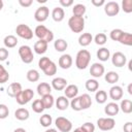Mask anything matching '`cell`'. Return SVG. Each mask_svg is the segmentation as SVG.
<instances>
[{
	"label": "cell",
	"instance_id": "3957f363",
	"mask_svg": "<svg viewBox=\"0 0 132 132\" xmlns=\"http://www.w3.org/2000/svg\"><path fill=\"white\" fill-rule=\"evenodd\" d=\"M68 26L70 30L74 33H80L85 28V19L84 16L72 15L68 20Z\"/></svg>",
	"mask_w": 132,
	"mask_h": 132
},
{
	"label": "cell",
	"instance_id": "5bb4252c",
	"mask_svg": "<svg viewBox=\"0 0 132 132\" xmlns=\"http://www.w3.org/2000/svg\"><path fill=\"white\" fill-rule=\"evenodd\" d=\"M22 91V85L20 82H12L8 86L7 88V95L10 96V97H13L15 98Z\"/></svg>",
	"mask_w": 132,
	"mask_h": 132
},
{
	"label": "cell",
	"instance_id": "681fc988",
	"mask_svg": "<svg viewBox=\"0 0 132 132\" xmlns=\"http://www.w3.org/2000/svg\"><path fill=\"white\" fill-rule=\"evenodd\" d=\"M19 3H20V5L23 6V7H29V6L32 5L33 1H32V0H19Z\"/></svg>",
	"mask_w": 132,
	"mask_h": 132
},
{
	"label": "cell",
	"instance_id": "ee69618b",
	"mask_svg": "<svg viewBox=\"0 0 132 132\" xmlns=\"http://www.w3.org/2000/svg\"><path fill=\"white\" fill-rule=\"evenodd\" d=\"M122 8L126 13L132 12V0H123L122 1Z\"/></svg>",
	"mask_w": 132,
	"mask_h": 132
},
{
	"label": "cell",
	"instance_id": "d590c367",
	"mask_svg": "<svg viewBox=\"0 0 132 132\" xmlns=\"http://www.w3.org/2000/svg\"><path fill=\"white\" fill-rule=\"evenodd\" d=\"M41 101H42V103H43L44 108H51V107H53V105H54V103H55V99H54V97H53L51 94H50V95L42 96Z\"/></svg>",
	"mask_w": 132,
	"mask_h": 132
},
{
	"label": "cell",
	"instance_id": "bcb514c9",
	"mask_svg": "<svg viewBox=\"0 0 132 132\" xmlns=\"http://www.w3.org/2000/svg\"><path fill=\"white\" fill-rule=\"evenodd\" d=\"M51 61H52V60H51L48 57H42V58H40L39 61H38V66H39V68L42 70Z\"/></svg>",
	"mask_w": 132,
	"mask_h": 132
},
{
	"label": "cell",
	"instance_id": "f35d334b",
	"mask_svg": "<svg viewBox=\"0 0 132 132\" xmlns=\"http://www.w3.org/2000/svg\"><path fill=\"white\" fill-rule=\"evenodd\" d=\"M39 122H40V124H41L42 127H50V126L52 125L53 119H52V117H51L50 114L45 113V114H43V116L40 117Z\"/></svg>",
	"mask_w": 132,
	"mask_h": 132
},
{
	"label": "cell",
	"instance_id": "603a6c76",
	"mask_svg": "<svg viewBox=\"0 0 132 132\" xmlns=\"http://www.w3.org/2000/svg\"><path fill=\"white\" fill-rule=\"evenodd\" d=\"M69 106V101L68 98H66L65 96H59L56 100V107L59 110H65L67 109V107Z\"/></svg>",
	"mask_w": 132,
	"mask_h": 132
},
{
	"label": "cell",
	"instance_id": "ffe728a7",
	"mask_svg": "<svg viewBox=\"0 0 132 132\" xmlns=\"http://www.w3.org/2000/svg\"><path fill=\"white\" fill-rule=\"evenodd\" d=\"M47 51V42L44 40H38L34 44V52L38 55H42Z\"/></svg>",
	"mask_w": 132,
	"mask_h": 132
},
{
	"label": "cell",
	"instance_id": "7402d4cb",
	"mask_svg": "<svg viewBox=\"0 0 132 132\" xmlns=\"http://www.w3.org/2000/svg\"><path fill=\"white\" fill-rule=\"evenodd\" d=\"M29 110L27 108H24V107H21V108H18L15 111H14V117L15 119H18L19 121H26L29 119Z\"/></svg>",
	"mask_w": 132,
	"mask_h": 132
},
{
	"label": "cell",
	"instance_id": "d4e9b609",
	"mask_svg": "<svg viewBox=\"0 0 132 132\" xmlns=\"http://www.w3.org/2000/svg\"><path fill=\"white\" fill-rule=\"evenodd\" d=\"M109 57H110V52H109L108 48H106V47H101V48H99V50L97 51V58H98L100 61L105 62V61H107V60L109 59Z\"/></svg>",
	"mask_w": 132,
	"mask_h": 132
},
{
	"label": "cell",
	"instance_id": "f1b7e54d",
	"mask_svg": "<svg viewBox=\"0 0 132 132\" xmlns=\"http://www.w3.org/2000/svg\"><path fill=\"white\" fill-rule=\"evenodd\" d=\"M42 71L44 72L45 75L52 76V75L56 74V72H57V66H56V64H55L53 61H51V62L42 69Z\"/></svg>",
	"mask_w": 132,
	"mask_h": 132
},
{
	"label": "cell",
	"instance_id": "836d02e7",
	"mask_svg": "<svg viewBox=\"0 0 132 132\" xmlns=\"http://www.w3.org/2000/svg\"><path fill=\"white\" fill-rule=\"evenodd\" d=\"M119 41L125 45H132V35L129 32H123Z\"/></svg>",
	"mask_w": 132,
	"mask_h": 132
},
{
	"label": "cell",
	"instance_id": "94428289",
	"mask_svg": "<svg viewBox=\"0 0 132 132\" xmlns=\"http://www.w3.org/2000/svg\"><path fill=\"white\" fill-rule=\"evenodd\" d=\"M131 65H132V61H129V70H131Z\"/></svg>",
	"mask_w": 132,
	"mask_h": 132
},
{
	"label": "cell",
	"instance_id": "8fae6325",
	"mask_svg": "<svg viewBox=\"0 0 132 132\" xmlns=\"http://www.w3.org/2000/svg\"><path fill=\"white\" fill-rule=\"evenodd\" d=\"M111 62L116 67H123L127 62L126 56L121 52H116L111 57Z\"/></svg>",
	"mask_w": 132,
	"mask_h": 132
},
{
	"label": "cell",
	"instance_id": "9a60e30c",
	"mask_svg": "<svg viewBox=\"0 0 132 132\" xmlns=\"http://www.w3.org/2000/svg\"><path fill=\"white\" fill-rule=\"evenodd\" d=\"M119 111H120V106L116 102H109L104 107V112L110 117L117 116L119 113Z\"/></svg>",
	"mask_w": 132,
	"mask_h": 132
},
{
	"label": "cell",
	"instance_id": "8992f818",
	"mask_svg": "<svg viewBox=\"0 0 132 132\" xmlns=\"http://www.w3.org/2000/svg\"><path fill=\"white\" fill-rule=\"evenodd\" d=\"M33 97H34L33 90L32 89H25V90H22L21 93L15 97V100L20 105H24V104H27Z\"/></svg>",
	"mask_w": 132,
	"mask_h": 132
},
{
	"label": "cell",
	"instance_id": "680465c9",
	"mask_svg": "<svg viewBox=\"0 0 132 132\" xmlns=\"http://www.w3.org/2000/svg\"><path fill=\"white\" fill-rule=\"evenodd\" d=\"M3 8V1L2 0H0V10Z\"/></svg>",
	"mask_w": 132,
	"mask_h": 132
},
{
	"label": "cell",
	"instance_id": "60d3db41",
	"mask_svg": "<svg viewBox=\"0 0 132 132\" xmlns=\"http://www.w3.org/2000/svg\"><path fill=\"white\" fill-rule=\"evenodd\" d=\"M8 78H9L8 72L6 71V69L4 68V66L0 64V84L6 82L8 80Z\"/></svg>",
	"mask_w": 132,
	"mask_h": 132
},
{
	"label": "cell",
	"instance_id": "277c9868",
	"mask_svg": "<svg viewBox=\"0 0 132 132\" xmlns=\"http://www.w3.org/2000/svg\"><path fill=\"white\" fill-rule=\"evenodd\" d=\"M19 55L21 57V60L25 64H30L33 61V59H34L33 52H32V50H31V47L29 45H22V46H20Z\"/></svg>",
	"mask_w": 132,
	"mask_h": 132
},
{
	"label": "cell",
	"instance_id": "f5cc1de1",
	"mask_svg": "<svg viewBox=\"0 0 132 132\" xmlns=\"http://www.w3.org/2000/svg\"><path fill=\"white\" fill-rule=\"evenodd\" d=\"M92 4L96 7H99V6H102L105 4V1L104 0H92Z\"/></svg>",
	"mask_w": 132,
	"mask_h": 132
},
{
	"label": "cell",
	"instance_id": "30bf717a",
	"mask_svg": "<svg viewBox=\"0 0 132 132\" xmlns=\"http://www.w3.org/2000/svg\"><path fill=\"white\" fill-rule=\"evenodd\" d=\"M48 14H50V9L46 6H40L36 9V11L34 13V18L37 22L41 23V22H44L47 20Z\"/></svg>",
	"mask_w": 132,
	"mask_h": 132
},
{
	"label": "cell",
	"instance_id": "c3c4849f",
	"mask_svg": "<svg viewBox=\"0 0 132 132\" xmlns=\"http://www.w3.org/2000/svg\"><path fill=\"white\" fill-rule=\"evenodd\" d=\"M8 51L5 47H0V61H5L8 58Z\"/></svg>",
	"mask_w": 132,
	"mask_h": 132
},
{
	"label": "cell",
	"instance_id": "2e32d148",
	"mask_svg": "<svg viewBox=\"0 0 132 132\" xmlns=\"http://www.w3.org/2000/svg\"><path fill=\"white\" fill-rule=\"evenodd\" d=\"M52 87L56 91H63L67 87V80L63 77H56L52 80Z\"/></svg>",
	"mask_w": 132,
	"mask_h": 132
},
{
	"label": "cell",
	"instance_id": "ac0fdd59",
	"mask_svg": "<svg viewBox=\"0 0 132 132\" xmlns=\"http://www.w3.org/2000/svg\"><path fill=\"white\" fill-rule=\"evenodd\" d=\"M64 93H65V97L66 98L73 99L78 94V88H77L76 85H68L64 89Z\"/></svg>",
	"mask_w": 132,
	"mask_h": 132
},
{
	"label": "cell",
	"instance_id": "4316f807",
	"mask_svg": "<svg viewBox=\"0 0 132 132\" xmlns=\"http://www.w3.org/2000/svg\"><path fill=\"white\" fill-rule=\"evenodd\" d=\"M3 42H4V45L6 47L11 48V47H14L18 44V38L14 35H7V36H5Z\"/></svg>",
	"mask_w": 132,
	"mask_h": 132
},
{
	"label": "cell",
	"instance_id": "484cf974",
	"mask_svg": "<svg viewBox=\"0 0 132 132\" xmlns=\"http://www.w3.org/2000/svg\"><path fill=\"white\" fill-rule=\"evenodd\" d=\"M54 46H55V50H56L57 52L62 53V52L66 51V48L68 47V43H67L66 40H64V39H62V38H59V39H57V40L54 42Z\"/></svg>",
	"mask_w": 132,
	"mask_h": 132
},
{
	"label": "cell",
	"instance_id": "ba28073f",
	"mask_svg": "<svg viewBox=\"0 0 132 132\" xmlns=\"http://www.w3.org/2000/svg\"><path fill=\"white\" fill-rule=\"evenodd\" d=\"M116 125V121L112 118H100L97 121V126L102 131H109L113 129Z\"/></svg>",
	"mask_w": 132,
	"mask_h": 132
},
{
	"label": "cell",
	"instance_id": "83f0119b",
	"mask_svg": "<svg viewBox=\"0 0 132 132\" xmlns=\"http://www.w3.org/2000/svg\"><path fill=\"white\" fill-rule=\"evenodd\" d=\"M79 100L82 109H87L92 105V99L89 94H82L81 96H79Z\"/></svg>",
	"mask_w": 132,
	"mask_h": 132
},
{
	"label": "cell",
	"instance_id": "ab89813d",
	"mask_svg": "<svg viewBox=\"0 0 132 132\" xmlns=\"http://www.w3.org/2000/svg\"><path fill=\"white\" fill-rule=\"evenodd\" d=\"M69 104H70V106L72 107V109L75 110V111L82 110V108H81V104H80V100H79V97H74V98L71 100V102H70Z\"/></svg>",
	"mask_w": 132,
	"mask_h": 132
},
{
	"label": "cell",
	"instance_id": "7a4b0ae2",
	"mask_svg": "<svg viewBox=\"0 0 132 132\" xmlns=\"http://www.w3.org/2000/svg\"><path fill=\"white\" fill-rule=\"evenodd\" d=\"M34 33H35L36 37H38V39L44 40L47 43L54 40V33L43 25H38L35 28Z\"/></svg>",
	"mask_w": 132,
	"mask_h": 132
},
{
	"label": "cell",
	"instance_id": "f546056e",
	"mask_svg": "<svg viewBox=\"0 0 132 132\" xmlns=\"http://www.w3.org/2000/svg\"><path fill=\"white\" fill-rule=\"evenodd\" d=\"M120 108L124 113H131L132 112V102L129 99H124L121 102Z\"/></svg>",
	"mask_w": 132,
	"mask_h": 132
},
{
	"label": "cell",
	"instance_id": "db71d44e",
	"mask_svg": "<svg viewBox=\"0 0 132 132\" xmlns=\"http://www.w3.org/2000/svg\"><path fill=\"white\" fill-rule=\"evenodd\" d=\"M128 93L130 95H132V84H129L128 85Z\"/></svg>",
	"mask_w": 132,
	"mask_h": 132
},
{
	"label": "cell",
	"instance_id": "7dc6e473",
	"mask_svg": "<svg viewBox=\"0 0 132 132\" xmlns=\"http://www.w3.org/2000/svg\"><path fill=\"white\" fill-rule=\"evenodd\" d=\"M86 132H94L95 131V126L93 123H90V122H87L85 124H82V126H80Z\"/></svg>",
	"mask_w": 132,
	"mask_h": 132
},
{
	"label": "cell",
	"instance_id": "d6a6232c",
	"mask_svg": "<svg viewBox=\"0 0 132 132\" xmlns=\"http://www.w3.org/2000/svg\"><path fill=\"white\" fill-rule=\"evenodd\" d=\"M95 99H96L97 103L103 104V103H105L106 100H107V93H106L105 91H103V90H99V91H97L96 94H95Z\"/></svg>",
	"mask_w": 132,
	"mask_h": 132
},
{
	"label": "cell",
	"instance_id": "7bdbcfd3",
	"mask_svg": "<svg viewBox=\"0 0 132 132\" xmlns=\"http://www.w3.org/2000/svg\"><path fill=\"white\" fill-rule=\"evenodd\" d=\"M123 32H124V31L121 30V29H113V30L110 31L109 36H110V38H111L113 41H119V39H120V37L122 36Z\"/></svg>",
	"mask_w": 132,
	"mask_h": 132
},
{
	"label": "cell",
	"instance_id": "6da1fadb",
	"mask_svg": "<svg viewBox=\"0 0 132 132\" xmlns=\"http://www.w3.org/2000/svg\"><path fill=\"white\" fill-rule=\"evenodd\" d=\"M91 61V54L87 50H80L77 52L76 57H75V66L82 70L86 69L87 66H89V63Z\"/></svg>",
	"mask_w": 132,
	"mask_h": 132
},
{
	"label": "cell",
	"instance_id": "e575fe53",
	"mask_svg": "<svg viewBox=\"0 0 132 132\" xmlns=\"http://www.w3.org/2000/svg\"><path fill=\"white\" fill-rule=\"evenodd\" d=\"M26 76H27V79H28L29 81H31V82L37 81V80L39 79V77H40L39 72H38L36 69H30V70L27 72Z\"/></svg>",
	"mask_w": 132,
	"mask_h": 132
},
{
	"label": "cell",
	"instance_id": "8d00e7d4",
	"mask_svg": "<svg viewBox=\"0 0 132 132\" xmlns=\"http://www.w3.org/2000/svg\"><path fill=\"white\" fill-rule=\"evenodd\" d=\"M98 88H99V84H98V81L96 79H92L91 78V79H88L86 81V89L88 91L95 92V91L98 90Z\"/></svg>",
	"mask_w": 132,
	"mask_h": 132
},
{
	"label": "cell",
	"instance_id": "5b68a950",
	"mask_svg": "<svg viewBox=\"0 0 132 132\" xmlns=\"http://www.w3.org/2000/svg\"><path fill=\"white\" fill-rule=\"evenodd\" d=\"M15 33L21 38H24V39H27V40L33 38V31H32V29L28 25H25V24L18 25L16 28H15Z\"/></svg>",
	"mask_w": 132,
	"mask_h": 132
},
{
	"label": "cell",
	"instance_id": "9f6ffc18",
	"mask_svg": "<svg viewBox=\"0 0 132 132\" xmlns=\"http://www.w3.org/2000/svg\"><path fill=\"white\" fill-rule=\"evenodd\" d=\"M13 132H26V130L24 128H16Z\"/></svg>",
	"mask_w": 132,
	"mask_h": 132
},
{
	"label": "cell",
	"instance_id": "e0dca14e",
	"mask_svg": "<svg viewBox=\"0 0 132 132\" xmlns=\"http://www.w3.org/2000/svg\"><path fill=\"white\" fill-rule=\"evenodd\" d=\"M109 97L114 101H118V100L122 99V97H123V89H122V87H120V86L111 87L110 90H109Z\"/></svg>",
	"mask_w": 132,
	"mask_h": 132
},
{
	"label": "cell",
	"instance_id": "9c48e42d",
	"mask_svg": "<svg viewBox=\"0 0 132 132\" xmlns=\"http://www.w3.org/2000/svg\"><path fill=\"white\" fill-rule=\"evenodd\" d=\"M120 11V5L116 1H109L104 4V12L108 16H114Z\"/></svg>",
	"mask_w": 132,
	"mask_h": 132
},
{
	"label": "cell",
	"instance_id": "d6986e66",
	"mask_svg": "<svg viewBox=\"0 0 132 132\" xmlns=\"http://www.w3.org/2000/svg\"><path fill=\"white\" fill-rule=\"evenodd\" d=\"M65 16V11L62 7H55L52 11V18L55 22H62Z\"/></svg>",
	"mask_w": 132,
	"mask_h": 132
},
{
	"label": "cell",
	"instance_id": "1f68e13d",
	"mask_svg": "<svg viewBox=\"0 0 132 132\" xmlns=\"http://www.w3.org/2000/svg\"><path fill=\"white\" fill-rule=\"evenodd\" d=\"M72 12H73V15H76V16H82L85 13H86V6L84 4H75L72 8Z\"/></svg>",
	"mask_w": 132,
	"mask_h": 132
},
{
	"label": "cell",
	"instance_id": "816d5d0a",
	"mask_svg": "<svg viewBox=\"0 0 132 132\" xmlns=\"http://www.w3.org/2000/svg\"><path fill=\"white\" fill-rule=\"evenodd\" d=\"M123 129H124V132H132V123L131 122H127L124 125Z\"/></svg>",
	"mask_w": 132,
	"mask_h": 132
},
{
	"label": "cell",
	"instance_id": "74e56055",
	"mask_svg": "<svg viewBox=\"0 0 132 132\" xmlns=\"http://www.w3.org/2000/svg\"><path fill=\"white\" fill-rule=\"evenodd\" d=\"M32 109L36 113H41L44 110V106H43V103H42L41 99H36V100L33 101V103H32Z\"/></svg>",
	"mask_w": 132,
	"mask_h": 132
},
{
	"label": "cell",
	"instance_id": "4dcf8cb0",
	"mask_svg": "<svg viewBox=\"0 0 132 132\" xmlns=\"http://www.w3.org/2000/svg\"><path fill=\"white\" fill-rule=\"evenodd\" d=\"M104 78H105V80L108 84H116V82H118L120 76H119V74L116 71H108L105 74V77Z\"/></svg>",
	"mask_w": 132,
	"mask_h": 132
},
{
	"label": "cell",
	"instance_id": "7c38bea8",
	"mask_svg": "<svg viewBox=\"0 0 132 132\" xmlns=\"http://www.w3.org/2000/svg\"><path fill=\"white\" fill-rule=\"evenodd\" d=\"M104 71H105L104 66L102 64H100V63H93L92 66H91V68H90L91 75L93 77H96V78L102 76L104 74Z\"/></svg>",
	"mask_w": 132,
	"mask_h": 132
},
{
	"label": "cell",
	"instance_id": "f6af8a7d",
	"mask_svg": "<svg viewBox=\"0 0 132 132\" xmlns=\"http://www.w3.org/2000/svg\"><path fill=\"white\" fill-rule=\"evenodd\" d=\"M9 114V109L5 104H0V119H6Z\"/></svg>",
	"mask_w": 132,
	"mask_h": 132
},
{
	"label": "cell",
	"instance_id": "11a10c76",
	"mask_svg": "<svg viewBox=\"0 0 132 132\" xmlns=\"http://www.w3.org/2000/svg\"><path fill=\"white\" fill-rule=\"evenodd\" d=\"M73 132H86V131H85V130H84L81 127H78V128H76V129H75Z\"/></svg>",
	"mask_w": 132,
	"mask_h": 132
},
{
	"label": "cell",
	"instance_id": "4fadbf2b",
	"mask_svg": "<svg viewBox=\"0 0 132 132\" xmlns=\"http://www.w3.org/2000/svg\"><path fill=\"white\" fill-rule=\"evenodd\" d=\"M58 64H59V66H60L62 69H68V68H70L71 65H72V58H71V56L68 55V54L62 55V56L59 58Z\"/></svg>",
	"mask_w": 132,
	"mask_h": 132
},
{
	"label": "cell",
	"instance_id": "44dd1931",
	"mask_svg": "<svg viewBox=\"0 0 132 132\" xmlns=\"http://www.w3.org/2000/svg\"><path fill=\"white\" fill-rule=\"evenodd\" d=\"M51 92H52V87L47 82H40L37 86V93L41 97L42 96H45V95H50Z\"/></svg>",
	"mask_w": 132,
	"mask_h": 132
},
{
	"label": "cell",
	"instance_id": "6f0895ef",
	"mask_svg": "<svg viewBox=\"0 0 132 132\" xmlns=\"http://www.w3.org/2000/svg\"><path fill=\"white\" fill-rule=\"evenodd\" d=\"M45 132H57V130H56V129H53V128H52V129H47V130H46Z\"/></svg>",
	"mask_w": 132,
	"mask_h": 132
},
{
	"label": "cell",
	"instance_id": "cb8c5ba5",
	"mask_svg": "<svg viewBox=\"0 0 132 132\" xmlns=\"http://www.w3.org/2000/svg\"><path fill=\"white\" fill-rule=\"evenodd\" d=\"M93 40V36L91 33H82L78 37V43L81 46H88Z\"/></svg>",
	"mask_w": 132,
	"mask_h": 132
},
{
	"label": "cell",
	"instance_id": "b9f144b4",
	"mask_svg": "<svg viewBox=\"0 0 132 132\" xmlns=\"http://www.w3.org/2000/svg\"><path fill=\"white\" fill-rule=\"evenodd\" d=\"M94 40H95L96 44H98V45H103V44L106 43L107 37H106V35H105L104 33H98V34L95 36Z\"/></svg>",
	"mask_w": 132,
	"mask_h": 132
},
{
	"label": "cell",
	"instance_id": "f907efd6",
	"mask_svg": "<svg viewBox=\"0 0 132 132\" xmlns=\"http://www.w3.org/2000/svg\"><path fill=\"white\" fill-rule=\"evenodd\" d=\"M59 3L63 6V7H69L73 4V1L72 0H60Z\"/></svg>",
	"mask_w": 132,
	"mask_h": 132
},
{
	"label": "cell",
	"instance_id": "91938a15",
	"mask_svg": "<svg viewBox=\"0 0 132 132\" xmlns=\"http://www.w3.org/2000/svg\"><path fill=\"white\" fill-rule=\"evenodd\" d=\"M37 2H39V3H44V2H46V0H37Z\"/></svg>",
	"mask_w": 132,
	"mask_h": 132
},
{
	"label": "cell",
	"instance_id": "52a82bcc",
	"mask_svg": "<svg viewBox=\"0 0 132 132\" xmlns=\"http://www.w3.org/2000/svg\"><path fill=\"white\" fill-rule=\"evenodd\" d=\"M55 124L58 130H60L61 132H69L72 129V123L64 117H58L55 121Z\"/></svg>",
	"mask_w": 132,
	"mask_h": 132
}]
</instances>
